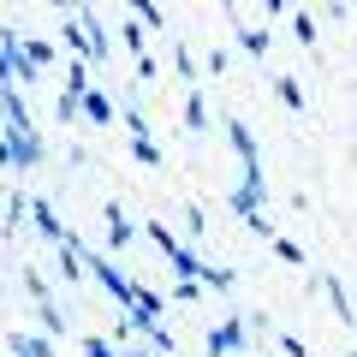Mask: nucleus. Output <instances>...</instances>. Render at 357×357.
<instances>
[{"instance_id": "nucleus-1", "label": "nucleus", "mask_w": 357, "mask_h": 357, "mask_svg": "<svg viewBox=\"0 0 357 357\" xmlns=\"http://www.w3.org/2000/svg\"><path fill=\"white\" fill-rule=\"evenodd\" d=\"M238 340H244V328H238V321H227V328H215V333H208V351H215V357H227V351H238Z\"/></svg>"}, {"instance_id": "nucleus-2", "label": "nucleus", "mask_w": 357, "mask_h": 357, "mask_svg": "<svg viewBox=\"0 0 357 357\" xmlns=\"http://www.w3.org/2000/svg\"><path fill=\"white\" fill-rule=\"evenodd\" d=\"M77 102H84V114L96 119V126H107V119H114V107H107V96H102V89H84Z\"/></svg>"}, {"instance_id": "nucleus-3", "label": "nucleus", "mask_w": 357, "mask_h": 357, "mask_svg": "<svg viewBox=\"0 0 357 357\" xmlns=\"http://www.w3.org/2000/svg\"><path fill=\"white\" fill-rule=\"evenodd\" d=\"M36 232H42V238H54V244L66 238V232H60V220H54V208L42 203V197H36Z\"/></svg>"}, {"instance_id": "nucleus-4", "label": "nucleus", "mask_w": 357, "mask_h": 357, "mask_svg": "<svg viewBox=\"0 0 357 357\" xmlns=\"http://www.w3.org/2000/svg\"><path fill=\"white\" fill-rule=\"evenodd\" d=\"M107 238H114V250L131 244V227H126V215H119V203H107Z\"/></svg>"}, {"instance_id": "nucleus-5", "label": "nucleus", "mask_w": 357, "mask_h": 357, "mask_svg": "<svg viewBox=\"0 0 357 357\" xmlns=\"http://www.w3.org/2000/svg\"><path fill=\"white\" fill-rule=\"evenodd\" d=\"M13 351H24V357H54V345H48V340H30V333H18Z\"/></svg>"}, {"instance_id": "nucleus-6", "label": "nucleus", "mask_w": 357, "mask_h": 357, "mask_svg": "<svg viewBox=\"0 0 357 357\" xmlns=\"http://www.w3.org/2000/svg\"><path fill=\"white\" fill-rule=\"evenodd\" d=\"M131 149H137V161H143V167H155V161H161V149H155V143L143 137V131H131Z\"/></svg>"}, {"instance_id": "nucleus-7", "label": "nucleus", "mask_w": 357, "mask_h": 357, "mask_svg": "<svg viewBox=\"0 0 357 357\" xmlns=\"http://www.w3.org/2000/svg\"><path fill=\"white\" fill-rule=\"evenodd\" d=\"M292 24H298V42H304V48H316V18H310V13H298Z\"/></svg>"}, {"instance_id": "nucleus-8", "label": "nucleus", "mask_w": 357, "mask_h": 357, "mask_svg": "<svg viewBox=\"0 0 357 357\" xmlns=\"http://www.w3.org/2000/svg\"><path fill=\"white\" fill-rule=\"evenodd\" d=\"M280 102H286V107H304V89H298L292 77H280Z\"/></svg>"}, {"instance_id": "nucleus-9", "label": "nucleus", "mask_w": 357, "mask_h": 357, "mask_svg": "<svg viewBox=\"0 0 357 357\" xmlns=\"http://www.w3.org/2000/svg\"><path fill=\"white\" fill-rule=\"evenodd\" d=\"M185 126L203 131V96H191V102H185Z\"/></svg>"}, {"instance_id": "nucleus-10", "label": "nucleus", "mask_w": 357, "mask_h": 357, "mask_svg": "<svg viewBox=\"0 0 357 357\" xmlns=\"http://www.w3.org/2000/svg\"><path fill=\"white\" fill-rule=\"evenodd\" d=\"M119 36H126V48H131V54H137V60H143V24H126V30H119Z\"/></svg>"}, {"instance_id": "nucleus-11", "label": "nucleus", "mask_w": 357, "mask_h": 357, "mask_svg": "<svg viewBox=\"0 0 357 357\" xmlns=\"http://www.w3.org/2000/svg\"><path fill=\"white\" fill-rule=\"evenodd\" d=\"M131 13H137L143 24H161V13H155V0H131Z\"/></svg>"}, {"instance_id": "nucleus-12", "label": "nucleus", "mask_w": 357, "mask_h": 357, "mask_svg": "<svg viewBox=\"0 0 357 357\" xmlns=\"http://www.w3.org/2000/svg\"><path fill=\"white\" fill-rule=\"evenodd\" d=\"M84 357H114V351H107L102 340H84Z\"/></svg>"}, {"instance_id": "nucleus-13", "label": "nucleus", "mask_w": 357, "mask_h": 357, "mask_svg": "<svg viewBox=\"0 0 357 357\" xmlns=\"http://www.w3.org/2000/svg\"><path fill=\"white\" fill-rule=\"evenodd\" d=\"M268 13H292V0H268Z\"/></svg>"}, {"instance_id": "nucleus-14", "label": "nucleus", "mask_w": 357, "mask_h": 357, "mask_svg": "<svg viewBox=\"0 0 357 357\" xmlns=\"http://www.w3.org/2000/svg\"><path fill=\"white\" fill-rule=\"evenodd\" d=\"M126 357H149V351H126Z\"/></svg>"}, {"instance_id": "nucleus-15", "label": "nucleus", "mask_w": 357, "mask_h": 357, "mask_svg": "<svg viewBox=\"0 0 357 357\" xmlns=\"http://www.w3.org/2000/svg\"><path fill=\"white\" fill-rule=\"evenodd\" d=\"M13 357H24V351H13Z\"/></svg>"}]
</instances>
